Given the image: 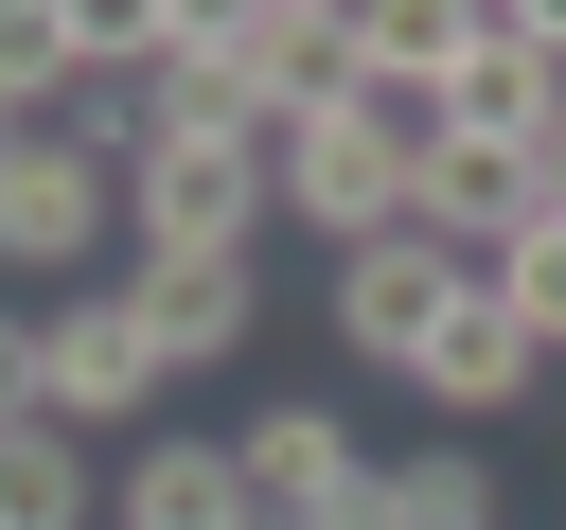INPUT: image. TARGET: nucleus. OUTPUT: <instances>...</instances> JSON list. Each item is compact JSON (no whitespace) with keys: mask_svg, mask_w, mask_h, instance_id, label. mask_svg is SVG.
Here are the masks:
<instances>
[{"mask_svg":"<svg viewBox=\"0 0 566 530\" xmlns=\"http://www.w3.org/2000/svg\"><path fill=\"white\" fill-rule=\"evenodd\" d=\"M106 247H124V159H88L71 124H18V141H0V265L71 300Z\"/></svg>","mask_w":566,"mask_h":530,"instance_id":"nucleus-1","label":"nucleus"},{"mask_svg":"<svg viewBox=\"0 0 566 530\" xmlns=\"http://www.w3.org/2000/svg\"><path fill=\"white\" fill-rule=\"evenodd\" d=\"M159 389H177V371H159V336H142V300H124V283H71V300H35V424H71V442H124Z\"/></svg>","mask_w":566,"mask_h":530,"instance_id":"nucleus-2","label":"nucleus"},{"mask_svg":"<svg viewBox=\"0 0 566 530\" xmlns=\"http://www.w3.org/2000/svg\"><path fill=\"white\" fill-rule=\"evenodd\" d=\"M283 212V159H212V141H142L124 177V247L142 265H248V230Z\"/></svg>","mask_w":566,"mask_h":530,"instance_id":"nucleus-3","label":"nucleus"},{"mask_svg":"<svg viewBox=\"0 0 566 530\" xmlns=\"http://www.w3.org/2000/svg\"><path fill=\"white\" fill-rule=\"evenodd\" d=\"M460 318H478V265H460V247H424V230H389V247H354V265H336V336H354L371 371H407V389H424V353H442Z\"/></svg>","mask_w":566,"mask_h":530,"instance_id":"nucleus-4","label":"nucleus"},{"mask_svg":"<svg viewBox=\"0 0 566 530\" xmlns=\"http://www.w3.org/2000/svg\"><path fill=\"white\" fill-rule=\"evenodd\" d=\"M548 124H566V71L531 53L513 0H478V53L442 71V141H478V159H548Z\"/></svg>","mask_w":566,"mask_h":530,"instance_id":"nucleus-5","label":"nucleus"},{"mask_svg":"<svg viewBox=\"0 0 566 530\" xmlns=\"http://www.w3.org/2000/svg\"><path fill=\"white\" fill-rule=\"evenodd\" d=\"M230 459H248V495H265V530H318V512H336V495L371 477V442H354V424H336L318 389H283V406H248V424H230Z\"/></svg>","mask_w":566,"mask_h":530,"instance_id":"nucleus-6","label":"nucleus"},{"mask_svg":"<svg viewBox=\"0 0 566 530\" xmlns=\"http://www.w3.org/2000/svg\"><path fill=\"white\" fill-rule=\"evenodd\" d=\"M106 530H265V495H248V459H230V442L142 424V459L106 477Z\"/></svg>","mask_w":566,"mask_h":530,"instance_id":"nucleus-7","label":"nucleus"},{"mask_svg":"<svg viewBox=\"0 0 566 530\" xmlns=\"http://www.w3.org/2000/svg\"><path fill=\"white\" fill-rule=\"evenodd\" d=\"M531 212H548V194H531V159H478V141H442V159H424V194H407V230H424V247H460V265H495Z\"/></svg>","mask_w":566,"mask_h":530,"instance_id":"nucleus-8","label":"nucleus"},{"mask_svg":"<svg viewBox=\"0 0 566 530\" xmlns=\"http://www.w3.org/2000/svg\"><path fill=\"white\" fill-rule=\"evenodd\" d=\"M124 300H142V336H159V371L248 353V265H124Z\"/></svg>","mask_w":566,"mask_h":530,"instance_id":"nucleus-9","label":"nucleus"},{"mask_svg":"<svg viewBox=\"0 0 566 530\" xmlns=\"http://www.w3.org/2000/svg\"><path fill=\"white\" fill-rule=\"evenodd\" d=\"M0 530H106V459L71 424H0Z\"/></svg>","mask_w":566,"mask_h":530,"instance_id":"nucleus-10","label":"nucleus"},{"mask_svg":"<svg viewBox=\"0 0 566 530\" xmlns=\"http://www.w3.org/2000/svg\"><path fill=\"white\" fill-rule=\"evenodd\" d=\"M531 371H548V353H531V336L495 318V283H478V318L424 353V406H442V424H495V406H531Z\"/></svg>","mask_w":566,"mask_h":530,"instance_id":"nucleus-11","label":"nucleus"},{"mask_svg":"<svg viewBox=\"0 0 566 530\" xmlns=\"http://www.w3.org/2000/svg\"><path fill=\"white\" fill-rule=\"evenodd\" d=\"M71 71H88V0H0V141H18V124H53V106H71Z\"/></svg>","mask_w":566,"mask_h":530,"instance_id":"nucleus-12","label":"nucleus"},{"mask_svg":"<svg viewBox=\"0 0 566 530\" xmlns=\"http://www.w3.org/2000/svg\"><path fill=\"white\" fill-rule=\"evenodd\" d=\"M478 283H495V318H513L531 353H566V212H531V230H513Z\"/></svg>","mask_w":566,"mask_h":530,"instance_id":"nucleus-13","label":"nucleus"},{"mask_svg":"<svg viewBox=\"0 0 566 530\" xmlns=\"http://www.w3.org/2000/svg\"><path fill=\"white\" fill-rule=\"evenodd\" d=\"M0 424H35V318H0Z\"/></svg>","mask_w":566,"mask_h":530,"instance_id":"nucleus-14","label":"nucleus"},{"mask_svg":"<svg viewBox=\"0 0 566 530\" xmlns=\"http://www.w3.org/2000/svg\"><path fill=\"white\" fill-rule=\"evenodd\" d=\"M531 194H548V212H566V124H548V159H531Z\"/></svg>","mask_w":566,"mask_h":530,"instance_id":"nucleus-15","label":"nucleus"}]
</instances>
